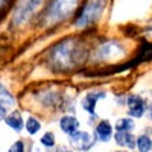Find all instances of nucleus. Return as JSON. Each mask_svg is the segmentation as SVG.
Here are the masks:
<instances>
[{"label":"nucleus","instance_id":"obj_1","mask_svg":"<svg viewBox=\"0 0 152 152\" xmlns=\"http://www.w3.org/2000/svg\"><path fill=\"white\" fill-rule=\"evenodd\" d=\"M105 8V0H85L78 11L73 24L76 28H85L97 21Z\"/></svg>","mask_w":152,"mask_h":152},{"label":"nucleus","instance_id":"obj_2","mask_svg":"<svg viewBox=\"0 0 152 152\" xmlns=\"http://www.w3.org/2000/svg\"><path fill=\"white\" fill-rule=\"evenodd\" d=\"M79 0H52L46 11V21L55 24L69 18L78 6Z\"/></svg>","mask_w":152,"mask_h":152},{"label":"nucleus","instance_id":"obj_3","mask_svg":"<svg viewBox=\"0 0 152 152\" xmlns=\"http://www.w3.org/2000/svg\"><path fill=\"white\" fill-rule=\"evenodd\" d=\"M44 2V0H21L18 3L15 12H14V23L20 24L23 21H26L34 12L40 8V5Z\"/></svg>","mask_w":152,"mask_h":152},{"label":"nucleus","instance_id":"obj_4","mask_svg":"<svg viewBox=\"0 0 152 152\" xmlns=\"http://www.w3.org/2000/svg\"><path fill=\"white\" fill-rule=\"evenodd\" d=\"M126 105H128V114L132 119H140L145 116L148 104L140 94H129L126 99Z\"/></svg>","mask_w":152,"mask_h":152},{"label":"nucleus","instance_id":"obj_5","mask_svg":"<svg viewBox=\"0 0 152 152\" xmlns=\"http://www.w3.org/2000/svg\"><path fill=\"white\" fill-rule=\"evenodd\" d=\"M70 143L75 149H79V151H87L88 148L91 146V137L88 132L84 131H78L75 132L73 135H70Z\"/></svg>","mask_w":152,"mask_h":152},{"label":"nucleus","instance_id":"obj_6","mask_svg":"<svg viewBox=\"0 0 152 152\" xmlns=\"http://www.w3.org/2000/svg\"><path fill=\"white\" fill-rule=\"evenodd\" d=\"M114 140L119 146L128 148V149H135L137 148V138L132 135V132H123V131H117L114 134Z\"/></svg>","mask_w":152,"mask_h":152},{"label":"nucleus","instance_id":"obj_7","mask_svg":"<svg viewBox=\"0 0 152 152\" xmlns=\"http://www.w3.org/2000/svg\"><path fill=\"white\" fill-rule=\"evenodd\" d=\"M102 97H105V93L104 91H94V93H87L85 94V97L82 99V108L85 110V111H88L91 114V116H94V107H96V104H97V100L99 99H102Z\"/></svg>","mask_w":152,"mask_h":152},{"label":"nucleus","instance_id":"obj_8","mask_svg":"<svg viewBox=\"0 0 152 152\" xmlns=\"http://www.w3.org/2000/svg\"><path fill=\"white\" fill-rule=\"evenodd\" d=\"M113 131H114V128L108 120H100L96 126V129H94L96 138H99L100 142H108L113 135Z\"/></svg>","mask_w":152,"mask_h":152},{"label":"nucleus","instance_id":"obj_9","mask_svg":"<svg viewBox=\"0 0 152 152\" xmlns=\"http://www.w3.org/2000/svg\"><path fill=\"white\" fill-rule=\"evenodd\" d=\"M59 126H61L62 132H66L67 135H73L75 132H78L79 120L76 119L75 116H64V117H61V120H59Z\"/></svg>","mask_w":152,"mask_h":152},{"label":"nucleus","instance_id":"obj_10","mask_svg":"<svg viewBox=\"0 0 152 152\" xmlns=\"http://www.w3.org/2000/svg\"><path fill=\"white\" fill-rule=\"evenodd\" d=\"M100 53L104 55V58H110V56H120L123 53V49L119 43L111 41V43H105L100 47Z\"/></svg>","mask_w":152,"mask_h":152},{"label":"nucleus","instance_id":"obj_11","mask_svg":"<svg viewBox=\"0 0 152 152\" xmlns=\"http://www.w3.org/2000/svg\"><path fill=\"white\" fill-rule=\"evenodd\" d=\"M5 122H6V125L9 126V128H12L15 132H20L21 128H23V119H21L18 111H14V113H11L9 116H6Z\"/></svg>","mask_w":152,"mask_h":152},{"label":"nucleus","instance_id":"obj_12","mask_svg":"<svg viewBox=\"0 0 152 152\" xmlns=\"http://www.w3.org/2000/svg\"><path fill=\"white\" fill-rule=\"evenodd\" d=\"M116 131H123V132H132L135 129V122L132 117H123V119H119L116 122Z\"/></svg>","mask_w":152,"mask_h":152},{"label":"nucleus","instance_id":"obj_13","mask_svg":"<svg viewBox=\"0 0 152 152\" xmlns=\"http://www.w3.org/2000/svg\"><path fill=\"white\" fill-rule=\"evenodd\" d=\"M137 149H138V152H151L152 151V138L149 134H142L137 137Z\"/></svg>","mask_w":152,"mask_h":152},{"label":"nucleus","instance_id":"obj_14","mask_svg":"<svg viewBox=\"0 0 152 152\" xmlns=\"http://www.w3.org/2000/svg\"><path fill=\"white\" fill-rule=\"evenodd\" d=\"M40 129H41V123L38 122L35 117H29V119L26 120V131H28L31 135L37 134Z\"/></svg>","mask_w":152,"mask_h":152},{"label":"nucleus","instance_id":"obj_15","mask_svg":"<svg viewBox=\"0 0 152 152\" xmlns=\"http://www.w3.org/2000/svg\"><path fill=\"white\" fill-rule=\"evenodd\" d=\"M41 145H44L46 148H53L55 146V135H53V132H46L41 137Z\"/></svg>","mask_w":152,"mask_h":152},{"label":"nucleus","instance_id":"obj_16","mask_svg":"<svg viewBox=\"0 0 152 152\" xmlns=\"http://www.w3.org/2000/svg\"><path fill=\"white\" fill-rule=\"evenodd\" d=\"M8 152H24V143H23L21 140L15 142L14 145H12V146L9 148V151H8Z\"/></svg>","mask_w":152,"mask_h":152},{"label":"nucleus","instance_id":"obj_17","mask_svg":"<svg viewBox=\"0 0 152 152\" xmlns=\"http://www.w3.org/2000/svg\"><path fill=\"white\" fill-rule=\"evenodd\" d=\"M146 114H148V119L152 120V104L148 105V108H146Z\"/></svg>","mask_w":152,"mask_h":152},{"label":"nucleus","instance_id":"obj_18","mask_svg":"<svg viewBox=\"0 0 152 152\" xmlns=\"http://www.w3.org/2000/svg\"><path fill=\"white\" fill-rule=\"evenodd\" d=\"M56 152H73V151H69L67 148H62V146H61V148H58Z\"/></svg>","mask_w":152,"mask_h":152},{"label":"nucleus","instance_id":"obj_19","mask_svg":"<svg viewBox=\"0 0 152 152\" xmlns=\"http://www.w3.org/2000/svg\"><path fill=\"white\" fill-rule=\"evenodd\" d=\"M8 2H9V0H0V8H3Z\"/></svg>","mask_w":152,"mask_h":152},{"label":"nucleus","instance_id":"obj_20","mask_svg":"<svg viewBox=\"0 0 152 152\" xmlns=\"http://www.w3.org/2000/svg\"><path fill=\"white\" fill-rule=\"evenodd\" d=\"M34 152H41V151H40V149H38V148H37V149H34Z\"/></svg>","mask_w":152,"mask_h":152},{"label":"nucleus","instance_id":"obj_21","mask_svg":"<svg viewBox=\"0 0 152 152\" xmlns=\"http://www.w3.org/2000/svg\"><path fill=\"white\" fill-rule=\"evenodd\" d=\"M117 152H126V151H117Z\"/></svg>","mask_w":152,"mask_h":152},{"label":"nucleus","instance_id":"obj_22","mask_svg":"<svg viewBox=\"0 0 152 152\" xmlns=\"http://www.w3.org/2000/svg\"><path fill=\"white\" fill-rule=\"evenodd\" d=\"M0 117H2V116H0Z\"/></svg>","mask_w":152,"mask_h":152}]
</instances>
